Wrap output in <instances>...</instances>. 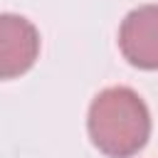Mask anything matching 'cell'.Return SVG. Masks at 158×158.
<instances>
[{
  "instance_id": "3957f363",
  "label": "cell",
  "mask_w": 158,
  "mask_h": 158,
  "mask_svg": "<svg viewBox=\"0 0 158 158\" xmlns=\"http://www.w3.org/2000/svg\"><path fill=\"white\" fill-rule=\"evenodd\" d=\"M118 49L128 64L158 69V5H141L121 20Z\"/></svg>"
},
{
  "instance_id": "7a4b0ae2",
  "label": "cell",
  "mask_w": 158,
  "mask_h": 158,
  "mask_svg": "<svg viewBox=\"0 0 158 158\" xmlns=\"http://www.w3.org/2000/svg\"><path fill=\"white\" fill-rule=\"evenodd\" d=\"M40 57L37 27L15 12H0V81L17 79Z\"/></svg>"
},
{
  "instance_id": "6da1fadb",
  "label": "cell",
  "mask_w": 158,
  "mask_h": 158,
  "mask_svg": "<svg viewBox=\"0 0 158 158\" xmlns=\"http://www.w3.org/2000/svg\"><path fill=\"white\" fill-rule=\"evenodd\" d=\"M86 131L94 148L106 158H131L148 143L151 111L131 86H109L94 96Z\"/></svg>"
}]
</instances>
